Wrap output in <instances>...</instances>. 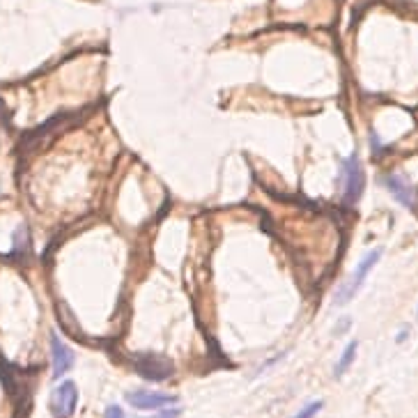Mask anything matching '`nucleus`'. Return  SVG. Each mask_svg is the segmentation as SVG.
I'll return each mask as SVG.
<instances>
[{"mask_svg": "<svg viewBox=\"0 0 418 418\" xmlns=\"http://www.w3.org/2000/svg\"><path fill=\"white\" fill-rule=\"evenodd\" d=\"M341 186H343V200H345V204H354V202L361 198V193H364L366 172H364V165H361L357 154L347 156V159L343 161Z\"/></svg>", "mask_w": 418, "mask_h": 418, "instance_id": "f257e3e1", "label": "nucleus"}, {"mask_svg": "<svg viewBox=\"0 0 418 418\" xmlns=\"http://www.w3.org/2000/svg\"><path fill=\"white\" fill-rule=\"evenodd\" d=\"M380 257H382V251L380 248H375V251H370V253L361 260L359 262V267L354 269V274H352V278L345 283V285L338 290V294H336V306H345L347 301H352L354 297H357V292L361 290V285L366 283V278H368V274H370V269L380 262Z\"/></svg>", "mask_w": 418, "mask_h": 418, "instance_id": "f03ea898", "label": "nucleus"}, {"mask_svg": "<svg viewBox=\"0 0 418 418\" xmlns=\"http://www.w3.org/2000/svg\"><path fill=\"white\" fill-rule=\"evenodd\" d=\"M78 391L74 382H62L51 396V412L55 418H69L76 412Z\"/></svg>", "mask_w": 418, "mask_h": 418, "instance_id": "7ed1b4c3", "label": "nucleus"}, {"mask_svg": "<svg viewBox=\"0 0 418 418\" xmlns=\"http://www.w3.org/2000/svg\"><path fill=\"white\" fill-rule=\"evenodd\" d=\"M127 402L131 407L143 409V412H159L163 407L175 405L177 398L170 393H156V391H133L127 396Z\"/></svg>", "mask_w": 418, "mask_h": 418, "instance_id": "20e7f679", "label": "nucleus"}, {"mask_svg": "<svg viewBox=\"0 0 418 418\" xmlns=\"http://www.w3.org/2000/svg\"><path fill=\"white\" fill-rule=\"evenodd\" d=\"M51 352H53V377H62L74 366V352L60 341L58 336L51 338Z\"/></svg>", "mask_w": 418, "mask_h": 418, "instance_id": "39448f33", "label": "nucleus"}, {"mask_svg": "<svg viewBox=\"0 0 418 418\" xmlns=\"http://www.w3.org/2000/svg\"><path fill=\"white\" fill-rule=\"evenodd\" d=\"M138 370L147 380H165L172 373V364L161 357H154V354H147V357L138 359Z\"/></svg>", "mask_w": 418, "mask_h": 418, "instance_id": "423d86ee", "label": "nucleus"}, {"mask_svg": "<svg viewBox=\"0 0 418 418\" xmlns=\"http://www.w3.org/2000/svg\"><path fill=\"white\" fill-rule=\"evenodd\" d=\"M384 184H386L389 193L398 202H402L405 207H414V188H412V184H409L405 177H400V175H386L384 177Z\"/></svg>", "mask_w": 418, "mask_h": 418, "instance_id": "0eeeda50", "label": "nucleus"}, {"mask_svg": "<svg viewBox=\"0 0 418 418\" xmlns=\"http://www.w3.org/2000/svg\"><path fill=\"white\" fill-rule=\"evenodd\" d=\"M357 350H359L357 341H352L350 345L345 347L343 357H341V361H338V366H336V377H343L347 373V368H350L354 364V359H357Z\"/></svg>", "mask_w": 418, "mask_h": 418, "instance_id": "6e6552de", "label": "nucleus"}, {"mask_svg": "<svg viewBox=\"0 0 418 418\" xmlns=\"http://www.w3.org/2000/svg\"><path fill=\"white\" fill-rule=\"evenodd\" d=\"M322 407H324V402H322V400H315V402H311V405H306L304 409H299V414H294L292 418H313L315 414L320 412Z\"/></svg>", "mask_w": 418, "mask_h": 418, "instance_id": "1a4fd4ad", "label": "nucleus"}, {"mask_svg": "<svg viewBox=\"0 0 418 418\" xmlns=\"http://www.w3.org/2000/svg\"><path fill=\"white\" fill-rule=\"evenodd\" d=\"M104 418H124V412H122V407H117V405H110V407L106 409Z\"/></svg>", "mask_w": 418, "mask_h": 418, "instance_id": "9d476101", "label": "nucleus"}, {"mask_svg": "<svg viewBox=\"0 0 418 418\" xmlns=\"http://www.w3.org/2000/svg\"><path fill=\"white\" fill-rule=\"evenodd\" d=\"M179 414H182V412H179V409H168V412L159 414L156 418H179Z\"/></svg>", "mask_w": 418, "mask_h": 418, "instance_id": "9b49d317", "label": "nucleus"}, {"mask_svg": "<svg viewBox=\"0 0 418 418\" xmlns=\"http://www.w3.org/2000/svg\"><path fill=\"white\" fill-rule=\"evenodd\" d=\"M405 338H407V329H405V331H402V334L398 336V343H402V341H405Z\"/></svg>", "mask_w": 418, "mask_h": 418, "instance_id": "f8f14e48", "label": "nucleus"}]
</instances>
